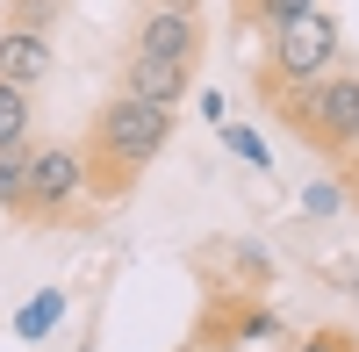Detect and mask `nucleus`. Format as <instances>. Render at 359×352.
Returning a JSON list of instances; mask_svg holds the SVG:
<instances>
[{"mask_svg":"<svg viewBox=\"0 0 359 352\" xmlns=\"http://www.w3.org/2000/svg\"><path fill=\"white\" fill-rule=\"evenodd\" d=\"M79 194H86V151L79 144H43V151H29V172H22V216L29 223L65 216Z\"/></svg>","mask_w":359,"mask_h":352,"instance_id":"4","label":"nucleus"},{"mask_svg":"<svg viewBox=\"0 0 359 352\" xmlns=\"http://www.w3.org/2000/svg\"><path fill=\"white\" fill-rule=\"evenodd\" d=\"M50 36H36V29H8L0 22V79L8 86H36V79H50Z\"/></svg>","mask_w":359,"mask_h":352,"instance_id":"6","label":"nucleus"},{"mask_svg":"<svg viewBox=\"0 0 359 352\" xmlns=\"http://www.w3.org/2000/svg\"><path fill=\"white\" fill-rule=\"evenodd\" d=\"M352 158H359V144H352Z\"/></svg>","mask_w":359,"mask_h":352,"instance_id":"18","label":"nucleus"},{"mask_svg":"<svg viewBox=\"0 0 359 352\" xmlns=\"http://www.w3.org/2000/svg\"><path fill=\"white\" fill-rule=\"evenodd\" d=\"M352 187H359V172H352Z\"/></svg>","mask_w":359,"mask_h":352,"instance_id":"19","label":"nucleus"},{"mask_svg":"<svg viewBox=\"0 0 359 352\" xmlns=\"http://www.w3.org/2000/svg\"><path fill=\"white\" fill-rule=\"evenodd\" d=\"M323 72H338V22L323 8H302L294 22L273 29V65L259 72L266 94H280V86H309Z\"/></svg>","mask_w":359,"mask_h":352,"instance_id":"3","label":"nucleus"},{"mask_svg":"<svg viewBox=\"0 0 359 352\" xmlns=\"http://www.w3.org/2000/svg\"><path fill=\"white\" fill-rule=\"evenodd\" d=\"M302 8H316V0H252V15H259L266 29H280V22H294Z\"/></svg>","mask_w":359,"mask_h":352,"instance_id":"13","label":"nucleus"},{"mask_svg":"<svg viewBox=\"0 0 359 352\" xmlns=\"http://www.w3.org/2000/svg\"><path fill=\"white\" fill-rule=\"evenodd\" d=\"M345 345H352V338H338V331H316L309 345H294V352H345Z\"/></svg>","mask_w":359,"mask_h":352,"instance_id":"15","label":"nucleus"},{"mask_svg":"<svg viewBox=\"0 0 359 352\" xmlns=\"http://www.w3.org/2000/svg\"><path fill=\"white\" fill-rule=\"evenodd\" d=\"M280 115L309 151L338 158V151L359 144V79L352 72H323L309 86H280Z\"/></svg>","mask_w":359,"mask_h":352,"instance_id":"2","label":"nucleus"},{"mask_svg":"<svg viewBox=\"0 0 359 352\" xmlns=\"http://www.w3.org/2000/svg\"><path fill=\"white\" fill-rule=\"evenodd\" d=\"M187 352H216V345H187Z\"/></svg>","mask_w":359,"mask_h":352,"instance_id":"17","label":"nucleus"},{"mask_svg":"<svg viewBox=\"0 0 359 352\" xmlns=\"http://www.w3.org/2000/svg\"><path fill=\"white\" fill-rule=\"evenodd\" d=\"M345 352H359V345H345Z\"/></svg>","mask_w":359,"mask_h":352,"instance_id":"20","label":"nucleus"},{"mask_svg":"<svg viewBox=\"0 0 359 352\" xmlns=\"http://www.w3.org/2000/svg\"><path fill=\"white\" fill-rule=\"evenodd\" d=\"M22 172H29V144H0V209L22 216Z\"/></svg>","mask_w":359,"mask_h":352,"instance_id":"9","label":"nucleus"},{"mask_svg":"<svg viewBox=\"0 0 359 352\" xmlns=\"http://www.w3.org/2000/svg\"><path fill=\"white\" fill-rule=\"evenodd\" d=\"M302 201H309V216H331V209H338V187H331V180H316Z\"/></svg>","mask_w":359,"mask_h":352,"instance_id":"14","label":"nucleus"},{"mask_svg":"<svg viewBox=\"0 0 359 352\" xmlns=\"http://www.w3.org/2000/svg\"><path fill=\"white\" fill-rule=\"evenodd\" d=\"M8 29H36V36H50V29H57V0H8Z\"/></svg>","mask_w":359,"mask_h":352,"instance_id":"11","label":"nucleus"},{"mask_svg":"<svg viewBox=\"0 0 359 352\" xmlns=\"http://www.w3.org/2000/svg\"><path fill=\"white\" fill-rule=\"evenodd\" d=\"M245 8H252V0H245Z\"/></svg>","mask_w":359,"mask_h":352,"instance_id":"21","label":"nucleus"},{"mask_svg":"<svg viewBox=\"0 0 359 352\" xmlns=\"http://www.w3.org/2000/svg\"><path fill=\"white\" fill-rule=\"evenodd\" d=\"M0 144H29V86L0 79Z\"/></svg>","mask_w":359,"mask_h":352,"instance_id":"10","label":"nucleus"},{"mask_svg":"<svg viewBox=\"0 0 359 352\" xmlns=\"http://www.w3.org/2000/svg\"><path fill=\"white\" fill-rule=\"evenodd\" d=\"M352 345H359V338H352Z\"/></svg>","mask_w":359,"mask_h":352,"instance_id":"22","label":"nucleus"},{"mask_svg":"<svg viewBox=\"0 0 359 352\" xmlns=\"http://www.w3.org/2000/svg\"><path fill=\"white\" fill-rule=\"evenodd\" d=\"M216 137H223V144H230V151L245 158V165H266V144H259L245 123H216Z\"/></svg>","mask_w":359,"mask_h":352,"instance_id":"12","label":"nucleus"},{"mask_svg":"<svg viewBox=\"0 0 359 352\" xmlns=\"http://www.w3.org/2000/svg\"><path fill=\"white\" fill-rule=\"evenodd\" d=\"M57 316H65V295H57V287H43V295H29V302H22L15 331H22L29 345H36V338H50V324H57Z\"/></svg>","mask_w":359,"mask_h":352,"instance_id":"8","label":"nucleus"},{"mask_svg":"<svg viewBox=\"0 0 359 352\" xmlns=\"http://www.w3.org/2000/svg\"><path fill=\"white\" fill-rule=\"evenodd\" d=\"M144 57H172V65H187L194 72V57H201V15H180V8H144L137 15V43Z\"/></svg>","mask_w":359,"mask_h":352,"instance_id":"5","label":"nucleus"},{"mask_svg":"<svg viewBox=\"0 0 359 352\" xmlns=\"http://www.w3.org/2000/svg\"><path fill=\"white\" fill-rule=\"evenodd\" d=\"M194 86V72L187 65H172V57H144V50H130V65H123V94H144V101H180Z\"/></svg>","mask_w":359,"mask_h":352,"instance_id":"7","label":"nucleus"},{"mask_svg":"<svg viewBox=\"0 0 359 352\" xmlns=\"http://www.w3.org/2000/svg\"><path fill=\"white\" fill-rule=\"evenodd\" d=\"M172 137V108L165 101H144V94H115L94 130H86V194L94 201H123L137 187V172L165 151Z\"/></svg>","mask_w":359,"mask_h":352,"instance_id":"1","label":"nucleus"},{"mask_svg":"<svg viewBox=\"0 0 359 352\" xmlns=\"http://www.w3.org/2000/svg\"><path fill=\"white\" fill-rule=\"evenodd\" d=\"M151 8H180V15H194V8H201V0H151Z\"/></svg>","mask_w":359,"mask_h":352,"instance_id":"16","label":"nucleus"}]
</instances>
